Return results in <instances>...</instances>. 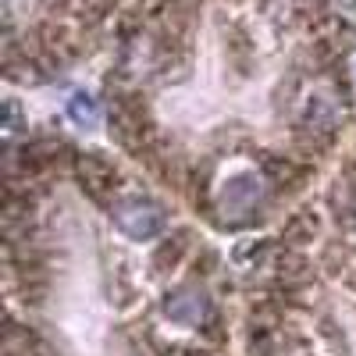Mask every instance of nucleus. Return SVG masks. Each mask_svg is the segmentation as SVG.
<instances>
[{
  "instance_id": "obj_2",
  "label": "nucleus",
  "mask_w": 356,
  "mask_h": 356,
  "mask_svg": "<svg viewBox=\"0 0 356 356\" xmlns=\"http://www.w3.org/2000/svg\"><path fill=\"white\" fill-rule=\"evenodd\" d=\"M168 317L175 324H196L203 317V300L196 292H182V296H175V300L168 303Z\"/></svg>"
},
{
  "instance_id": "obj_1",
  "label": "nucleus",
  "mask_w": 356,
  "mask_h": 356,
  "mask_svg": "<svg viewBox=\"0 0 356 356\" xmlns=\"http://www.w3.org/2000/svg\"><path fill=\"white\" fill-rule=\"evenodd\" d=\"M118 225H122L132 239H150V235L161 232L164 214L150 203H125V207H118Z\"/></svg>"
},
{
  "instance_id": "obj_3",
  "label": "nucleus",
  "mask_w": 356,
  "mask_h": 356,
  "mask_svg": "<svg viewBox=\"0 0 356 356\" xmlns=\"http://www.w3.org/2000/svg\"><path fill=\"white\" fill-rule=\"evenodd\" d=\"M68 114L75 118V122H79L82 129H93V125L100 122V111H97V104L89 100V97H72V104H68Z\"/></svg>"
}]
</instances>
